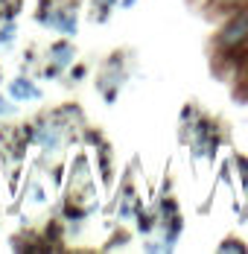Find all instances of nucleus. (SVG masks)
Instances as JSON below:
<instances>
[{"label":"nucleus","instance_id":"nucleus-5","mask_svg":"<svg viewBox=\"0 0 248 254\" xmlns=\"http://www.w3.org/2000/svg\"><path fill=\"white\" fill-rule=\"evenodd\" d=\"M131 219H134V225H137L140 234H149V231L155 228V222H158V216H155L152 210H146L140 202H137V207H134V216H131Z\"/></svg>","mask_w":248,"mask_h":254},{"label":"nucleus","instance_id":"nucleus-15","mask_svg":"<svg viewBox=\"0 0 248 254\" xmlns=\"http://www.w3.org/2000/svg\"><path fill=\"white\" fill-rule=\"evenodd\" d=\"M97 6H105V9H114L117 6V0H94Z\"/></svg>","mask_w":248,"mask_h":254},{"label":"nucleus","instance_id":"nucleus-4","mask_svg":"<svg viewBox=\"0 0 248 254\" xmlns=\"http://www.w3.org/2000/svg\"><path fill=\"white\" fill-rule=\"evenodd\" d=\"M97 155H99V176H102V184L111 187V181H114V173H111V149H108V143H102L99 137H97Z\"/></svg>","mask_w":248,"mask_h":254},{"label":"nucleus","instance_id":"nucleus-17","mask_svg":"<svg viewBox=\"0 0 248 254\" xmlns=\"http://www.w3.org/2000/svg\"><path fill=\"white\" fill-rule=\"evenodd\" d=\"M0 82H3V70H0Z\"/></svg>","mask_w":248,"mask_h":254},{"label":"nucleus","instance_id":"nucleus-8","mask_svg":"<svg viewBox=\"0 0 248 254\" xmlns=\"http://www.w3.org/2000/svg\"><path fill=\"white\" fill-rule=\"evenodd\" d=\"M248 0H210V9H213V12H222V9H231V12H234V9H240V6H246Z\"/></svg>","mask_w":248,"mask_h":254},{"label":"nucleus","instance_id":"nucleus-12","mask_svg":"<svg viewBox=\"0 0 248 254\" xmlns=\"http://www.w3.org/2000/svg\"><path fill=\"white\" fill-rule=\"evenodd\" d=\"M53 181H56V187H62V181H64V167H56V170H53Z\"/></svg>","mask_w":248,"mask_h":254},{"label":"nucleus","instance_id":"nucleus-11","mask_svg":"<svg viewBox=\"0 0 248 254\" xmlns=\"http://www.w3.org/2000/svg\"><path fill=\"white\" fill-rule=\"evenodd\" d=\"M85 73H88V67H85V64H70V79H73V82H82Z\"/></svg>","mask_w":248,"mask_h":254},{"label":"nucleus","instance_id":"nucleus-10","mask_svg":"<svg viewBox=\"0 0 248 254\" xmlns=\"http://www.w3.org/2000/svg\"><path fill=\"white\" fill-rule=\"evenodd\" d=\"M234 164L240 167V178H243V190H248V158L246 155H237Z\"/></svg>","mask_w":248,"mask_h":254},{"label":"nucleus","instance_id":"nucleus-13","mask_svg":"<svg viewBox=\"0 0 248 254\" xmlns=\"http://www.w3.org/2000/svg\"><path fill=\"white\" fill-rule=\"evenodd\" d=\"M117 243H120V246H125V243H128V234H117V237H114V243H108L105 249H114Z\"/></svg>","mask_w":248,"mask_h":254},{"label":"nucleus","instance_id":"nucleus-14","mask_svg":"<svg viewBox=\"0 0 248 254\" xmlns=\"http://www.w3.org/2000/svg\"><path fill=\"white\" fill-rule=\"evenodd\" d=\"M47 196H44V190L41 187H32V202H44Z\"/></svg>","mask_w":248,"mask_h":254},{"label":"nucleus","instance_id":"nucleus-16","mask_svg":"<svg viewBox=\"0 0 248 254\" xmlns=\"http://www.w3.org/2000/svg\"><path fill=\"white\" fill-rule=\"evenodd\" d=\"M134 3H137V0H117V6H120V9H131Z\"/></svg>","mask_w":248,"mask_h":254},{"label":"nucleus","instance_id":"nucleus-2","mask_svg":"<svg viewBox=\"0 0 248 254\" xmlns=\"http://www.w3.org/2000/svg\"><path fill=\"white\" fill-rule=\"evenodd\" d=\"M41 97H44L41 88H38L29 76H15L12 82H9V100H15V102H38Z\"/></svg>","mask_w":248,"mask_h":254},{"label":"nucleus","instance_id":"nucleus-6","mask_svg":"<svg viewBox=\"0 0 248 254\" xmlns=\"http://www.w3.org/2000/svg\"><path fill=\"white\" fill-rule=\"evenodd\" d=\"M15 35H18V26L12 21H3V26H0V47H9L15 41Z\"/></svg>","mask_w":248,"mask_h":254},{"label":"nucleus","instance_id":"nucleus-3","mask_svg":"<svg viewBox=\"0 0 248 254\" xmlns=\"http://www.w3.org/2000/svg\"><path fill=\"white\" fill-rule=\"evenodd\" d=\"M50 64H56L59 70H64V67H70L76 59V47L70 41H56V44H50Z\"/></svg>","mask_w":248,"mask_h":254},{"label":"nucleus","instance_id":"nucleus-7","mask_svg":"<svg viewBox=\"0 0 248 254\" xmlns=\"http://www.w3.org/2000/svg\"><path fill=\"white\" fill-rule=\"evenodd\" d=\"M219 252H222V254H228V252L246 254L248 249H246V243H240V240H234V237H228V240H225V243H219Z\"/></svg>","mask_w":248,"mask_h":254},{"label":"nucleus","instance_id":"nucleus-9","mask_svg":"<svg viewBox=\"0 0 248 254\" xmlns=\"http://www.w3.org/2000/svg\"><path fill=\"white\" fill-rule=\"evenodd\" d=\"M15 114H18V102L0 94V120H3V117H15Z\"/></svg>","mask_w":248,"mask_h":254},{"label":"nucleus","instance_id":"nucleus-1","mask_svg":"<svg viewBox=\"0 0 248 254\" xmlns=\"http://www.w3.org/2000/svg\"><path fill=\"white\" fill-rule=\"evenodd\" d=\"M213 47L222 59H231L234 53L248 50V3L228 15V21L213 38Z\"/></svg>","mask_w":248,"mask_h":254}]
</instances>
